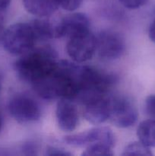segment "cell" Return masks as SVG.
Wrapping results in <instances>:
<instances>
[{
  "label": "cell",
  "instance_id": "6da1fadb",
  "mask_svg": "<svg viewBox=\"0 0 155 156\" xmlns=\"http://www.w3.org/2000/svg\"><path fill=\"white\" fill-rule=\"evenodd\" d=\"M15 62V69L21 79L33 85L56 68L59 61L50 47L30 50Z\"/></svg>",
  "mask_w": 155,
  "mask_h": 156
},
{
  "label": "cell",
  "instance_id": "7a4b0ae2",
  "mask_svg": "<svg viewBox=\"0 0 155 156\" xmlns=\"http://www.w3.org/2000/svg\"><path fill=\"white\" fill-rule=\"evenodd\" d=\"M115 77L112 75L86 66H79L78 70V95L82 103L93 98L105 96L113 83Z\"/></svg>",
  "mask_w": 155,
  "mask_h": 156
},
{
  "label": "cell",
  "instance_id": "3957f363",
  "mask_svg": "<svg viewBox=\"0 0 155 156\" xmlns=\"http://www.w3.org/2000/svg\"><path fill=\"white\" fill-rule=\"evenodd\" d=\"M36 38L30 23H15L3 33L2 42L4 49L12 55L18 56L33 50Z\"/></svg>",
  "mask_w": 155,
  "mask_h": 156
},
{
  "label": "cell",
  "instance_id": "277c9868",
  "mask_svg": "<svg viewBox=\"0 0 155 156\" xmlns=\"http://www.w3.org/2000/svg\"><path fill=\"white\" fill-rule=\"evenodd\" d=\"M66 50L69 57L74 62H86L97 51L96 36L90 30L77 34L68 38Z\"/></svg>",
  "mask_w": 155,
  "mask_h": 156
},
{
  "label": "cell",
  "instance_id": "5b68a950",
  "mask_svg": "<svg viewBox=\"0 0 155 156\" xmlns=\"http://www.w3.org/2000/svg\"><path fill=\"white\" fill-rule=\"evenodd\" d=\"M138 111L130 100L124 97L109 98V117L111 123L119 128L133 126L138 120Z\"/></svg>",
  "mask_w": 155,
  "mask_h": 156
},
{
  "label": "cell",
  "instance_id": "8992f818",
  "mask_svg": "<svg viewBox=\"0 0 155 156\" xmlns=\"http://www.w3.org/2000/svg\"><path fill=\"white\" fill-rule=\"evenodd\" d=\"M64 141L74 147H88L94 144H103L112 148L115 143V137L109 127L98 126L86 132L66 136L64 137Z\"/></svg>",
  "mask_w": 155,
  "mask_h": 156
},
{
  "label": "cell",
  "instance_id": "52a82bcc",
  "mask_svg": "<svg viewBox=\"0 0 155 156\" xmlns=\"http://www.w3.org/2000/svg\"><path fill=\"white\" fill-rule=\"evenodd\" d=\"M98 56L105 60H114L124 53L125 41L119 33L114 30H102L96 37Z\"/></svg>",
  "mask_w": 155,
  "mask_h": 156
},
{
  "label": "cell",
  "instance_id": "ba28073f",
  "mask_svg": "<svg viewBox=\"0 0 155 156\" xmlns=\"http://www.w3.org/2000/svg\"><path fill=\"white\" fill-rule=\"evenodd\" d=\"M9 111L17 122L22 124L37 121L41 116L39 105L31 98L18 95L11 99Z\"/></svg>",
  "mask_w": 155,
  "mask_h": 156
},
{
  "label": "cell",
  "instance_id": "9c48e42d",
  "mask_svg": "<svg viewBox=\"0 0 155 156\" xmlns=\"http://www.w3.org/2000/svg\"><path fill=\"white\" fill-rule=\"evenodd\" d=\"M90 30V21L85 14L77 12L68 15L56 23V38L71 37Z\"/></svg>",
  "mask_w": 155,
  "mask_h": 156
},
{
  "label": "cell",
  "instance_id": "30bf717a",
  "mask_svg": "<svg viewBox=\"0 0 155 156\" xmlns=\"http://www.w3.org/2000/svg\"><path fill=\"white\" fill-rule=\"evenodd\" d=\"M84 115L87 121L94 125L101 124L109 117V98L106 96L93 98L84 103Z\"/></svg>",
  "mask_w": 155,
  "mask_h": 156
},
{
  "label": "cell",
  "instance_id": "8fae6325",
  "mask_svg": "<svg viewBox=\"0 0 155 156\" xmlns=\"http://www.w3.org/2000/svg\"><path fill=\"white\" fill-rule=\"evenodd\" d=\"M56 120L62 131L71 132L78 123V112L72 100L60 98L56 106Z\"/></svg>",
  "mask_w": 155,
  "mask_h": 156
},
{
  "label": "cell",
  "instance_id": "7c38bea8",
  "mask_svg": "<svg viewBox=\"0 0 155 156\" xmlns=\"http://www.w3.org/2000/svg\"><path fill=\"white\" fill-rule=\"evenodd\" d=\"M26 10L31 15L45 18L53 15L59 8L56 0H22Z\"/></svg>",
  "mask_w": 155,
  "mask_h": 156
},
{
  "label": "cell",
  "instance_id": "4fadbf2b",
  "mask_svg": "<svg viewBox=\"0 0 155 156\" xmlns=\"http://www.w3.org/2000/svg\"><path fill=\"white\" fill-rule=\"evenodd\" d=\"M36 41L56 38V23H53L48 19L42 18L35 19L30 22Z\"/></svg>",
  "mask_w": 155,
  "mask_h": 156
},
{
  "label": "cell",
  "instance_id": "5bb4252c",
  "mask_svg": "<svg viewBox=\"0 0 155 156\" xmlns=\"http://www.w3.org/2000/svg\"><path fill=\"white\" fill-rule=\"evenodd\" d=\"M139 141L147 147H155V120L148 119L141 122L137 129Z\"/></svg>",
  "mask_w": 155,
  "mask_h": 156
},
{
  "label": "cell",
  "instance_id": "9a60e30c",
  "mask_svg": "<svg viewBox=\"0 0 155 156\" xmlns=\"http://www.w3.org/2000/svg\"><path fill=\"white\" fill-rule=\"evenodd\" d=\"M122 155H152L149 147L146 146L141 142H133L128 145L124 149V152L122 154Z\"/></svg>",
  "mask_w": 155,
  "mask_h": 156
},
{
  "label": "cell",
  "instance_id": "2e32d148",
  "mask_svg": "<svg viewBox=\"0 0 155 156\" xmlns=\"http://www.w3.org/2000/svg\"><path fill=\"white\" fill-rule=\"evenodd\" d=\"M112 148L103 144H94L88 146L82 153L86 156H109L113 155Z\"/></svg>",
  "mask_w": 155,
  "mask_h": 156
},
{
  "label": "cell",
  "instance_id": "e0dca14e",
  "mask_svg": "<svg viewBox=\"0 0 155 156\" xmlns=\"http://www.w3.org/2000/svg\"><path fill=\"white\" fill-rule=\"evenodd\" d=\"M58 5L63 9L69 12L76 10L82 4L83 0H56Z\"/></svg>",
  "mask_w": 155,
  "mask_h": 156
},
{
  "label": "cell",
  "instance_id": "ac0fdd59",
  "mask_svg": "<svg viewBox=\"0 0 155 156\" xmlns=\"http://www.w3.org/2000/svg\"><path fill=\"white\" fill-rule=\"evenodd\" d=\"M145 110L150 119L155 120V95H150L146 98Z\"/></svg>",
  "mask_w": 155,
  "mask_h": 156
},
{
  "label": "cell",
  "instance_id": "d6986e66",
  "mask_svg": "<svg viewBox=\"0 0 155 156\" xmlns=\"http://www.w3.org/2000/svg\"><path fill=\"white\" fill-rule=\"evenodd\" d=\"M124 7L129 9H139L146 3L147 0H119Z\"/></svg>",
  "mask_w": 155,
  "mask_h": 156
},
{
  "label": "cell",
  "instance_id": "ffe728a7",
  "mask_svg": "<svg viewBox=\"0 0 155 156\" xmlns=\"http://www.w3.org/2000/svg\"><path fill=\"white\" fill-rule=\"evenodd\" d=\"M46 155H62V156H67V155H71V154L69 152H66L64 149H59L56 147H52V146H49L46 149Z\"/></svg>",
  "mask_w": 155,
  "mask_h": 156
},
{
  "label": "cell",
  "instance_id": "44dd1931",
  "mask_svg": "<svg viewBox=\"0 0 155 156\" xmlns=\"http://www.w3.org/2000/svg\"><path fill=\"white\" fill-rule=\"evenodd\" d=\"M148 34L150 41L155 44V19L153 20V21L150 24V28H149Z\"/></svg>",
  "mask_w": 155,
  "mask_h": 156
},
{
  "label": "cell",
  "instance_id": "7402d4cb",
  "mask_svg": "<svg viewBox=\"0 0 155 156\" xmlns=\"http://www.w3.org/2000/svg\"><path fill=\"white\" fill-rule=\"evenodd\" d=\"M12 0H0V11L5 10L10 5Z\"/></svg>",
  "mask_w": 155,
  "mask_h": 156
},
{
  "label": "cell",
  "instance_id": "603a6c76",
  "mask_svg": "<svg viewBox=\"0 0 155 156\" xmlns=\"http://www.w3.org/2000/svg\"><path fill=\"white\" fill-rule=\"evenodd\" d=\"M4 22H3V18L0 16V41H2L3 33H4Z\"/></svg>",
  "mask_w": 155,
  "mask_h": 156
},
{
  "label": "cell",
  "instance_id": "cb8c5ba5",
  "mask_svg": "<svg viewBox=\"0 0 155 156\" xmlns=\"http://www.w3.org/2000/svg\"><path fill=\"white\" fill-rule=\"evenodd\" d=\"M2 82H3V77H2V74L0 72V95H1V92H2Z\"/></svg>",
  "mask_w": 155,
  "mask_h": 156
},
{
  "label": "cell",
  "instance_id": "d4e9b609",
  "mask_svg": "<svg viewBox=\"0 0 155 156\" xmlns=\"http://www.w3.org/2000/svg\"><path fill=\"white\" fill-rule=\"evenodd\" d=\"M2 125H3V120H2V117L1 114H0V132H1L2 128Z\"/></svg>",
  "mask_w": 155,
  "mask_h": 156
}]
</instances>
